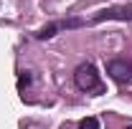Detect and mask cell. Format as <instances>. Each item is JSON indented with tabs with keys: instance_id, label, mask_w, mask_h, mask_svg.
<instances>
[{
	"instance_id": "1",
	"label": "cell",
	"mask_w": 132,
	"mask_h": 129,
	"mask_svg": "<svg viewBox=\"0 0 132 129\" xmlns=\"http://www.w3.org/2000/svg\"><path fill=\"white\" fill-rule=\"evenodd\" d=\"M74 81H76V86L81 91H94V89H99V73H97V68L92 63L79 66L76 73H74Z\"/></svg>"
},
{
	"instance_id": "2",
	"label": "cell",
	"mask_w": 132,
	"mask_h": 129,
	"mask_svg": "<svg viewBox=\"0 0 132 129\" xmlns=\"http://www.w3.org/2000/svg\"><path fill=\"white\" fill-rule=\"evenodd\" d=\"M107 73L119 84H127V81H132V63L122 61V58H114V61L107 63Z\"/></svg>"
},
{
	"instance_id": "3",
	"label": "cell",
	"mask_w": 132,
	"mask_h": 129,
	"mask_svg": "<svg viewBox=\"0 0 132 129\" xmlns=\"http://www.w3.org/2000/svg\"><path fill=\"white\" fill-rule=\"evenodd\" d=\"M81 25V20H76V18H71V20H59V23H51L46 28H41V31L36 33V38H41V41H46V38H53L59 31H66V28H79Z\"/></svg>"
},
{
	"instance_id": "4",
	"label": "cell",
	"mask_w": 132,
	"mask_h": 129,
	"mask_svg": "<svg viewBox=\"0 0 132 129\" xmlns=\"http://www.w3.org/2000/svg\"><path fill=\"white\" fill-rule=\"evenodd\" d=\"M79 129H99V119L97 116H86L79 122Z\"/></svg>"
},
{
	"instance_id": "5",
	"label": "cell",
	"mask_w": 132,
	"mask_h": 129,
	"mask_svg": "<svg viewBox=\"0 0 132 129\" xmlns=\"http://www.w3.org/2000/svg\"><path fill=\"white\" fill-rule=\"evenodd\" d=\"M28 81H31V76H28V73H26V76H20V81H18V86H20V89H23V86H26V84H28Z\"/></svg>"
},
{
	"instance_id": "6",
	"label": "cell",
	"mask_w": 132,
	"mask_h": 129,
	"mask_svg": "<svg viewBox=\"0 0 132 129\" xmlns=\"http://www.w3.org/2000/svg\"><path fill=\"white\" fill-rule=\"evenodd\" d=\"M127 129H132V127H127Z\"/></svg>"
}]
</instances>
